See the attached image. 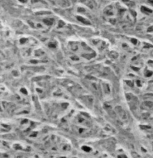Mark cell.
I'll return each mask as SVG.
<instances>
[{"instance_id":"cell-3","label":"cell","mask_w":153,"mask_h":158,"mask_svg":"<svg viewBox=\"0 0 153 158\" xmlns=\"http://www.w3.org/2000/svg\"><path fill=\"white\" fill-rule=\"evenodd\" d=\"M48 102V105L44 106V108L47 116L52 119H59L63 118L71 113L70 104L67 101L54 100Z\"/></svg>"},{"instance_id":"cell-2","label":"cell","mask_w":153,"mask_h":158,"mask_svg":"<svg viewBox=\"0 0 153 158\" xmlns=\"http://www.w3.org/2000/svg\"><path fill=\"white\" fill-rule=\"evenodd\" d=\"M66 51L71 60L74 62H88L96 58L95 48L81 40H71L66 44Z\"/></svg>"},{"instance_id":"cell-1","label":"cell","mask_w":153,"mask_h":158,"mask_svg":"<svg viewBox=\"0 0 153 158\" xmlns=\"http://www.w3.org/2000/svg\"><path fill=\"white\" fill-rule=\"evenodd\" d=\"M72 131L78 136L88 137L98 131V123L93 117L84 111H78L73 114L70 118Z\"/></svg>"}]
</instances>
